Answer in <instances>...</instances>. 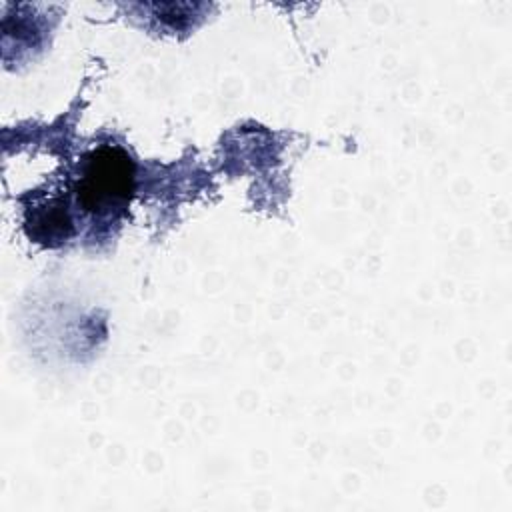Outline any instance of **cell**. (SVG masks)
I'll return each instance as SVG.
<instances>
[{"mask_svg": "<svg viewBox=\"0 0 512 512\" xmlns=\"http://www.w3.org/2000/svg\"><path fill=\"white\" fill-rule=\"evenodd\" d=\"M132 188V168L120 150H100L92 154L82 176V198L90 210L112 208L126 202ZM78 192V194H80Z\"/></svg>", "mask_w": 512, "mask_h": 512, "instance_id": "6da1fadb", "label": "cell"}]
</instances>
